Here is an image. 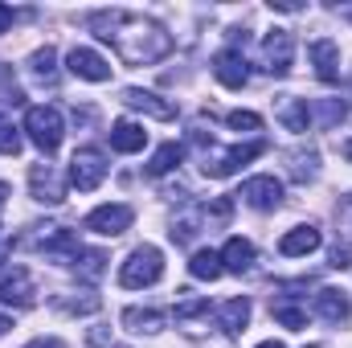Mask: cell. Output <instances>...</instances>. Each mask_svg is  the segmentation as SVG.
Segmentation results:
<instances>
[{"instance_id": "cell-39", "label": "cell", "mask_w": 352, "mask_h": 348, "mask_svg": "<svg viewBox=\"0 0 352 348\" xmlns=\"http://www.w3.org/2000/svg\"><path fill=\"white\" fill-rule=\"evenodd\" d=\"M8 328H12V320H8V316L0 312V332H8Z\"/></svg>"}, {"instance_id": "cell-22", "label": "cell", "mask_w": 352, "mask_h": 348, "mask_svg": "<svg viewBox=\"0 0 352 348\" xmlns=\"http://www.w3.org/2000/svg\"><path fill=\"white\" fill-rule=\"evenodd\" d=\"M180 160H184V148L180 144H160L156 152H152V160H148V176H164L173 173V168H180Z\"/></svg>"}, {"instance_id": "cell-34", "label": "cell", "mask_w": 352, "mask_h": 348, "mask_svg": "<svg viewBox=\"0 0 352 348\" xmlns=\"http://www.w3.org/2000/svg\"><path fill=\"white\" fill-rule=\"evenodd\" d=\"M230 209H234V205H230V197H217V201L205 209V217H209V221H230Z\"/></svg>"}, {"instance_id": "cell-13", "label": "cell", "mask_w": 352, "mask_h": 348, "mask_svg": "<svg viewBox=\"0 0 352 348\" xmlns=\"http://www.w3.org/2000/svg\"><path fill=\"white\" fill-rule=\"evenodd\" d=\"M307 54H311V66H316L320 83H340V45L336 41L320 37V41H311Z\"/></svg>"}, {"instance_id": "cell-24", "label": "cell", "mask_w": 352, "mask_h": 348, "mask_svg": "<svg viewBox=\"0 0 352 348\" xmlns=\"http://www.w3.org/2000/svg\"><path fill=\"white\" fill-rule=\"evenodd\" d=\"M74 266H78V274H87V279H98V274L107 270V254H98V250H78Z\"/></svg>"}, {"instance_id": "cell-23", "label": "cell", "mask_w": 352, "mask_h": 348, "mask_svg": "<svg viewBox=\"0 0 352 348\" xmlns=\"http://www.w3.org/2000/svg\"><path fill=\"white\" fill-rule=\"evenodd\" d=\"M188 270H192V279H209V283H213V279H221L226 266H221V254H213V250H197L192 262H188Z\"/></svg>"}, {"instance_id": "cell-26", "label": "cell", "mask_w": 352, "mask_h": 348, "mask_svg": "<svg viewBox=\"0 0 352 348\" xmlns=\"http://www.w3.org/2000/svg\"><path fill=\"white\" fill-rule=\"evenodd\" d=\"M16 152H21V131L16 123L0 119V156H16Z\"/></svg>"}, {"instance_id": "cell-9", "label": "cell", "mask_w": 352, "mask_h": 348, "mask_svg": "<svg viewBox=\"0 0 352 348\" xmlns=\"http://www.w3.org/2000/svg\"><path fill=\"white\" fill-rule=\"evenodd\" d=\"M250 209H278V201H283V180H274V176H250L246 184H242V193H238Z\"/></svg>"}, {"instance_id": "cell-33", "label": "cell", "mask_w": 352, "mask_h": 348, "mask_svg": "<svg viewBox=\"0 0 352 348\" xmlns=\"http://www.w3.org/2000/svg\"><path fill=\"white\" fill-rule=\"evenodd\" d=\"M209 312V299H184L176 303V320H192V316H205Z\"/></svg>"}, {"instance_id": "cell-27", "label": "cell", "mask_w": 352, "mask_h": 348, "mask_svg": "<svg viewBox=\"0 0 352 348\" xmlns=\"http://www.w3.org/2000/svg\"><path fill=\"white\" fill-rule=\"evenodd\" d=\"M58 307L70 312V316H90V312H98V295L87 291V299H58Z\"/></svg>"}, {"instance_id": "cell-36", "label": "cell", "mask_w": 352, "mask_h": 348, "mask_svg": "<svg viewBox=\"0 0 352 348\" xmlns=\"http://www.w3.org/2000/svg\"><path fill=\"white\" fill-rule=\"evenodd\" d=\"M12 21H16V12H12L8 4H0V33H8V29H12Z\"/></svg>"}, {"instance_id": "cell-11", "label": "cell", "mask_w": 352, "mask_h": 348, "mask_svg": "<svg viewBox=\"0 0 352 348\" xmlns=\"http://www.w3.org/2000/svg\"><path fill=\"white\" fill-rule=\"evenodd\" d=\"M29 193H33V201H41V205L66 201V184H62V176L54 173V164H33V168H29Z\"/></svg>"}, {"instance_id": "cell-14", "label": "cell", "mask_w": 352, "mask_h": 348, "mask_svg": "<svg viewBox=\"0 0 352 348\" xmlns=\"http://www.w3.org/2000/svg\"><path fill=\"white\" fill-rule=\"evenodd\" d=\"M123 107L144 111V115H152V119H173L176 115V107L168 102V98H160V94H152V90H140V87L123 90Z\"/></svg>"}, {"instance_id": "cell-40", "label": "cell", "mask_w": 352, "mask_h": 348, "mask_svg": "<svg viewBox=\"0 0 352 348\" xmlns=\"http://www.w3.org/2000/svg\"><path fill=\"white\" fill-rule=\"evenodd\" d=\"M4 197H8V184L0 180V209H4Z\"/></svg>"}, {"instance_id": "cell-21", "label": "cell", "mask_w": 352, "mask_h": 348, "mask_svg": "<svg viewBox=\"0 0 352 348\" xmlns=\"http://www.w3.org/2000/svg\"><path fill=\"white\" fill-rule=\"evenodd\" d=\"M217 324L226 328V332H246V324H250V299H230V303H221L217 307Z\"/></svg>"}, {"instance_id": "cell-16", "label": "cell", "mask_w": 352, "mask_h": 348, "mask_svg": "<svg viewBox=\"0 0 352 348\" xmlns=\"http://www.w3.org/2000/svg\"><path fill=\"white\" fill-rule=\"evenodd\" d=\"M316 316L320 320H328V324H349L352 316V303L344 291H336V287H324L320 295H316Z\"/></svg>"}, {"instance_id": "cell-2", "label": "cell", "mask_w": 352, "mask_h": 348, "mask_svg": "<svg viewBox=\"0 0 352 348\" xmlns=\"http://www.w3.org/2000/svg\"><path fill=\"white\" fill-rule=\"evenodd\" d=\"M164 279V254L156 250V246H135L127 262L119 266V283L123 287H152V283H160Z\"/></svg>"}, {"instance_id": "cell-10", "label": "cell", "mask_w": 352, "mask_h": 348, "mask_svg": "<svg viewBox=\"0 0 352 348\" xmlns=\"http://www.w3.org/2000/svg\"><path fill=\"white\" fill-rule=\"evenodd\" d=\"M37 299V287H33V274L25 266H12L4 270L0 279V303H12V307H29Z\"/></svg>"}, {"instance_id": "cell-41", "label": "cell", "mask_w": 352, "mask_h": 348, "mask_svg": "<svg viewBox=\"0 0 352 348\" xmlns=\"http://www.w3.org/2000/svg\"><path fill=\"white\" fill-rule=\"evenodd\" d=\"M258 348H287V345H278V340H263Z\"/></svg>"}, {"instance_id": "cell-12", "label": "cell", "mask_w": 352, "mask_h": 348, "mask_svg": "<svg viewBox=\"0 0 352 348\" xmlns=\"http://www.w3.org/2000/svg\"><path fill=\"white\" fill-rule=\"evenodd\" d=\"M213 78H217L221 87H230V90H242L246 87V78H250L246 58H242L238 50H221V54L213 58Z\"/></svg>"}, {"instance_id": "cell-28", "label": "cell", "mask_w": 352, "mask_h": 348, "mask_svg": "<svg viewBox=\"0 0 352 348\" xmlns=\"http://www.w3.org/2000/svg\"><path fill=\"white\" fill-rule=\"evenodd\" d=\"M54 62H58V54H54L50 45L37 50V54H33V74H37V78H54Z\"/></svg>"}, {"instance_id": "cell-4", "label": "cell", "mask_w": 352, "mask_h": 348, "mask_svg": "<svg viewBox=\"0 0 352 348\" xmlns=\"http://www.w3.org/2000/svg\"><path fill=\"white\" fill-rule=\"evenodd\" d=\"M102 176H107V156H102L98 148H78V152L70 156V184H74L78 193L98 188Z\"/></svg>"}, {"instance_id": "cell-31", "label": "cell", "mask_w": 352, "mask_h": 348, "mask_svg": "<svg viewBox=\"0 0 352 348\" xmlns=\"http://www.w3.org/2000/svg\"><path fill=\"white\" fill-rule=\"evenodd\" d=\"M192 234H197V213H184L173 221V242H188Z\"/></svg>"}, {"instance_id": "cell-15", "label": "cell", "mask_w": 352, "mask_h": 348, "mask_svg": "<svg viewBox=\"0 0 352 348\" xmlns=\"http://www.w3.org/2000/svg\"><path fill=\"white\" fill-rule=\"evenodd\" d=\"M320 230L316 226H295V230H287L283 234V242H278V254L283 259H299V254H311V250H320Z\"/></svg>"}, {"instance_id": "cell-8", "label": "cell", "mask_w": 352, "mask_h": 348, "mask_svg": "<svg viewBox=\"0 0 352 348\" xmlns=\"http://www.w3.org/2000/svg\"><path fill=\"white\" fill-rule=\"evenodd\" d=\"M66 66H70L74 78H87V83H107V78H111V62H107L102 54L87 50V45H74V50L66 54Z\"/></svg>"}, {"instance_id": "cell-18", "label": "cell", "mask_w": 352, "mask_h": 348, "mask_svg": "<svg viewBox=\"0 0 352 348\" xmlns=\"http://www.w3.org/2000/svg\"><path fill=\"white\" fill-rule=\"evenodd\" d=\"M274 115H278V123H283L287 131H307V123H311V111H307V98H278V107H274Z\"/></svg>"}, {"instance_id": "cell-1", "label": "cell", "mask_w": 352, "mask_h": 348, "mask_svg": "<svg viewBox=\"0 0 352 348\" xmlns=\"http://www.w3.org/2000/svg\"><path fill=\"white\" fill-rule=\"evenodd\" d=\"M90 29H94L102 41H111V45L119 50V58L131 62V66H152V62H160V58L173 50V37H168L160 25H152V21H144V17H135V12H123V8H115V12H94V17H90Z\"/></svg>"}, {"instance_id": "cell-25", "label": "cell", "mask_w": 352, "mask_h": 348, "mask_svg": "<svg viewBox=\"0 0 352 348\" xmlns=\"http://www.w3.org/2000/svg\"><path fill=\"white\" fill-rule=\"evenodd\" d=\"M274 320L283 324V328H291V332H303L307 328V312H299V307H274Z\"/></svg>"}, {"instance_id": "cell-37", "label": "cell", "mask_w": 352, "mask_h": 348, "mask_svg": "<svg viewBox=\"0 0 352 348\" xmlns=\"http://www.w3.org/2000/svg\"><path fill=\"white\" fill-rule=\"evenodd\" d=\"M25 348H66V345H62V340H58V336H50V340H45V336H41V340H33V345H25Z\"/></svg>"}, {"instance_id": "cell-35", "label": "cell", "mask_w": 352, "mask_h": 348, "mask_svg": "<svg viewBox=\"0 0 352 348\" xmlns=\"http://www.w3.org/2000/svg\"><path fill=\"white\" fill-rule=\"evenodd\" d=\"M349 262H352V250H349V246H336V250H332V262H328V266H332V270H344Z\"/></svg>"}, {"instance_id": "cell-38", "label": "cell", "mask_w": 352, "mask_h": 348, "mask_svg": "<svg viewBox=\"0 0 352 348\" xmlns=\"http://www.w3.org/2000/svg\"><path fill=\"white\" fill-rule=\"evenodd\" d=\"M8 259V238H4V234H0V262Z\"/></svg>"}, {"instance_id": "cell-29", "label": "cell", "mask_w": 352, "mask_h": 348, "mask_svg": "<svg viewBox=\"0 0 352 348\" xmlns=\"http://www.w3.org/2000/svg\"><path fill=\"white\" fill-rule=\"evenodd\" d=\"M230 127L234 131H258L263 115H254V111H230Z\"/></svg>"}, {"instance_id": "cell-19", "label": "cell", "mask_w": 352, "mask_h": 348, "mask_svg": "<svg viewBox=\"0 0 352 348\" xmlns=\"http://www.w3.org/2000/svg\"><path fill=\"white\" fill-rule=\"evenodd\" d=\"M123 328H131L140 336H156L164 328V312H156V307H127L123 312Z\"/></svg>"}, {"instance_id": "cell-6", "label": "cell", "mask_w": 352, "mask_h": 348, "mask_svg": "<svg viewBox=\"0 0 352 348\" xmlns=\"http://www.w3.org/2000/svg\"><path fill=\"white\" fill-rule=\"evenodd\" d=\"M266 152V140H250V144H238V148H230V152H221V156H213V160H205V176H234L242 164H250V160H258Z\"/></svg>"}, {"instance_id": "cell-32", "label": "cell", "mask_w": 352, "mask_h": 348, "mask_svg": "<svg viewBox=\"0 0 352 348\" xmlns=\"http://www.w3.org/2000/svg\"><path fill=\"white\" fill-rule=\"evenodd\" d=\"M320 119H324V127H336V123L344 119V102H340V98H328V102L320 107Z\"/></svg>"}, {"instance_id": "cell-30", "label": "cell", "mask_w": 352, "mask_h": 348, "mask_svg": "<svg viewBox=\"0 0 352 348\" xmlns=\"http://www.w3.org/2000/svg\"><path fill=\"white\" fill-rule=\"evenodd\" d=\"M311 173H316V152H307V156H303V152L291 156V176H295V180H307Z\"/></svg>"}, {"instance_id": "cell-5", "label": "cell", "mask_w": 352, "mask_h": 348, "mask_svg": "<svg viewBox=\"0 0 352 348\" xmlns=\"http://www.w3.org/2000/svg\"><path fill=\"white\" fill-rule=\"evenodd\" d=\"M131 221H135V209L131 205H98V209H90L87 213V226L90 234H102V238H119L123 230H131Z\"/></svg>"}, {"instance_id": "cell-3", "label": "cell", "mask_w": 352, "mask_h": 348, "mask_svg": "<svg viewBox=\"0 0 352 348\" xmlns=\"http://www.w3.org/2000/svg\"><path fill=\"white\" fill-rule=\"evenodd\" d=\"M25 131L45 156H54L62 148V111L58 107H29L25 111Z\"/></svg>"}, {"instance_id": "cell-20", "label": "cell", "mask_w": 352, "mask_h": 348, "mask_svg": "<svg viewBox=\"0 0 352 348\" xmlns=\"http://www.w3.org/2000/svg\"><path fill=\"white\" fill-rule=\"evenodd\" d=\"M221 266L234 270V274L250 270V266H254V242H246V238H230L226 250H221Z\"/></svg>"}, {"instance_id": "cell-17", "label": "cell", "mask_w": 352, "mask_h": 348, "mask_svg": "<svg viewBox=\"0 0 352 348\" xmlns=\"http://www.w3.org/2000/svg\"><path fill=\"white\" fill-rule=\"evenodd\" d=\"M144 144H148V131H144L140 123H131V119H119V123L111 127V148H115V152L131 156V152H144Z\"/></svg>"}, {"instance_id": "cell-7", "label": "cell", "mask_w": 352, "mask_h": 348, "mask_svg": "<svg viewBox=\"0 0 352 348\" xmlns=\"http://www.w3.org/2000/svg\"><path fill=\"white\" fill-rule=\"evenodd\" d=\"M263 62H266V70H270V74H278V78L291 70V62H295V37H291L287 29H270V33H266Z\"/></svg>"}]
</instances>
